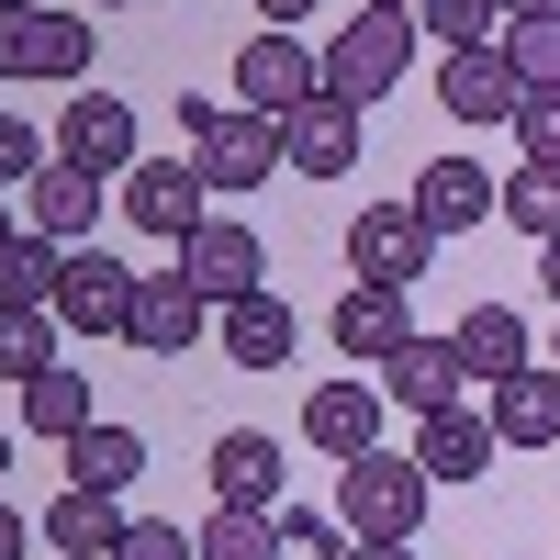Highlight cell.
Instances as JSON below:
<instances>
[{
	"label": "cell",
	"instance_id": "f1b7e54d",
	"mask_svg": "<svg viewBox=\"0 0 560 560\" xmlns=\"http://www.w3.org/2000/svg\"><path fill=\"white\" fill-rule=\"evenodd\" d=\"M57 337H68V325L57 314H0V382H45V370H57Z\"/></svg>",
	"mask_w": 560,
	"mask_h": 560
},
{
	"label": "cell",
	"instance_id": "60d3db41",
	"mask_svg": "<svg viewBox=\"0 0 560 560\" xmlns=\"http://www.w3.org/2000/svg\"><path fill=\"white\" fill-rule=\"evenodd\" d=\"M12 236H23V213H12V202H0V247H12Z\"/></svg>",
	"mask_w": 560,
	"mask_h": 560
},
{
	"label": "cell",
	"instance_id": "f35d334b",
	"mask_svg": "<svg viewBox=\"0 0 560 560\" xmlns=\"http://www.w3.org/2000/svg\"><path fill=\"white\" fill-rule=\"evenodd\" d=\"M538 292H549V303H560V236H549V247H538Z\"/></svg>",
	"mask_w": 560,
	"mask_h": 560
},
{
	"label": "cell",
	"instance_id": "5bb4252c",
	"mask_svg": "<svg viewBox=\"0 0 560 560\" xmlns=\"http://www.w3.org/2000/svg\"><path fill=\"white\" fill-rule=\"evenodd\" d=\"M102 191H113V179H90V168H68V158H45V168H34V191H23V236L79 247L90 224H102Z\"/></svg>",
	"mask_w": 560,
	"mask_h": 560
},
{
	"label": "cell",
	"instance_id": "277c9868",
	"mask_svg": "<svg viewBox=\"0 0 560 560\" xmlns=\"http://www.w3.org/2000/svg\"><path fill=\"white\" fill-rule=\"evenodd\" d=\"M427 258H438V236H427V213H415V202H370V213L348 224L359 292H415V280H427Z\"/></svg>",
	"mask_w": 560,
	"mask_h": 560
},
{
	"label": "cell",
	"instance_id": "4dcf8cb0",
	"mask_svg": "<svg viewBox=\"0 0 560 560\" xmlns=\"http://www.w3.org/2000/svg\"><path fill=\"white\" fill-rule=\"evenodd\" d=\"M504 224H516V236H560V168H516V179H504V202H493Z\"/></svg>",
	"mask_w": 560,
	"mask_h": 560
},
{
	"label": "cell",
	"instance_id": "d4e9b609",
	"mask_svg": "<svg viewBox=\"0 0 560 560\" xmlns=\"http://www.w3.org/2000/svg\"><path fill=\"white\" fill-rule=\"evenodd\" d=\"M404 337H415V303H404V292H348V303H337V348H348V359H393Z\"/></svg>",
	"mask_w": 560,
	"mask_h": 560
},
{
	"label": "cell",
	"instance_id": "9c48e42d",
	"mask_svg": "<svg viewBox=\"0 0 560 560\" xmlns=\"http://www.w3.org/2000/svg\"><path fill=\"white\" fill-rule=\"evenodd\" d=\"M202 191H213V179H202L191 158H147V168H124V213L147 224V236H168V247L213 224V213H202Z\"/></svg>",
	"mask_w": 560,
	"mask_h": 560
},
{
	"label": "cell",
	"instance_id": "9a60e30c",
	"mask_svg": "<svg viewBox=\"0 0 560 560\" xmlns=\"http://www.w3.org/2000/svg\"><path fill=\"white\" fill-rule=\"evenodd\" d=\"M516 102H527V79L504 68V45H459L438 68V113H459V124H516Z\"/></svg>",
	"mask_w": 560,
	"mask_h": 560
},
{
	"label": "cell",
	"instance_id": "30bf717a",
	"mask_svg": "<svg viewBox=\"0 0 560 560\" xmlns=\"http://www.w3.org/2000/svg\"><path fill=\"white\" fill-rule=\"evenodd\" d=\"M45 314H57L68 337H124V314H135V269L68 247V280H57V303H45Z\"/></svg>",
	"mask_w": 560,
	"mask_h": 560
},
{
	"label": "cell",
	"instance_id": "52a82bcc",
	"mask_svg": "<svg viewBox=\"0 0 560 560\" xmlns=\"http://www.w3.org/2000/svg\"><path fill=\"white\" fill-rule=\"evenodd\" d=\"M179 280H191V292L224 314V303H247V292H269V247L247 236V224H202V236H179Z\"/></svg>",
	"mask_w": 560,
	"mask_h": 560
},
{
	"label": "cell",
	"instance_id": "7c38bea8",
	"mask_svg": "<svg viewBox=\"0 0 560 560\" xmlns=\"http://www.w3.org/2000/svg\"><path fill=\"white\" fill-rule=\"evenodd\" d=\"M493 448H504V438H493V415L448 404V415H415V448H404V459H415L427 482H482V471H493Z\"/></svg>",
	"mask_w": 560,
	"mask_h": 560
},
{
	"label": "cell",
	"instance_id": "5b68a950",
	"mask_svg": "<svg viewBox=\"0 0 560 560\" xmlns=\"http://www.w3.org/2000/svg\"><path fill=\"white\" fill-rule=\"evenodd\" d=\"M236 102L269 113V124H292L303 102H325V57H314L303 34H247L236 45Z\"/></svg>",
	"mask_w": 560,
	"mask_h": 560
},
{
	"label": "cell",
	"instance_id": "83f0119b",
	"mask_svg": "<svg viewBox=\"0 0 560 560\" xmlns=\"http://www.w3.org/2000/svg\"><path fill=\"white\" fill-rule=\"evenodd\" d=\"M191 549L202 560H280V516H269V504H213Z\"/></svg>",
	"mask_w": 560,
	"mask_h": 560
},
{
	"label": "cell",
	"instance_id": "ac0fdd59",
	"mask_svg": "<svg viewBox=\"0 0 560 560\" xmlns=\"http://www.w3.org/2000/svg\"><path fill=\"white\" fill-rule=\"evenodd\" d=\"M448 348H459V370H471L482 393H493V382H516V370L538 359V348H527V314H516V303H471Z\"/></svg>",
	"mask_w": 560,
	"mask_h": 560
},
{
	"label": "cell",
	"instance_id": "cb8c5ba5",
	"mask_svg": "<svg viewBox=\"0 0 560 560\" xmlns=\"http://www.w3.org/2000/svg\"><path fill=\"white\" fill-rule=\"evenodd\" d=\"M68 482L79 493H135V482H147V438H135V427H79L68 438Z\"/></svg>",
	"mask_w": 560,
	"mask_h": 560
},
{
	"label": "cell",
	"instance_id": "8fae6325",
	"mask_svg": "<svg viewBox=\"0 0 560 560\" xmlns=\"http://www.w3.org/2000/svg\"><path fill=\"white\" fill-rule=\"evenodd\" d=\"M57 158L90 168V179H124V168H135V113L113 102V90H68V113H57Z\"/></svg>",
	"mask_w": 560,
	"mask_h": 560
},
{
	"label": "cell",
	"instance_id": "f546056e",
	"mask_svg": "<svg viewBox=\"0 0 560 560\" xmlns=\"http://www.w3.org/2000/svg\"><path fill=\"white\" fill-rule=\"evenodd\" d=\"M415 34H438L448 57L459 45H504V0H415Z\"/></svg>",
	"mask_w": 560,
	"mask_h": 560
},
{
	"label": "cell",
	"instance_id": "4316f807",
	"mask_svg": "<svg viewBox=\"0 0 560 560\" xmlns=\"http://www.w3.org/2000/svg\"><path fill=\"white\" fill-rule=\"evenodd\" d=\"M23 427H34V438H57V448H68L79 427H102V415H90V382H79L68 359L45 370V382H23Z\"/></svg>",
	"mask_w": 560,
	"mask_h": 560
},
{
	"label": "cell",
	"instance_id": "1f68e13d",
	"mask_svg": "<svg viewBox=\"0 0 560 560\" xmlns=\"http://www.w3.org/2000/svg\"><path fill=\"white\" fill-rule=\"evenodd\" d=\"M504 68H516L527 90H560V12H538V23H504Z\"/></svg>",
	"mask_w": 560,
	"mask_h": 560
},
{
	"label": "cell",
	"instance_id": "8992f818",
	"mask_svg": "<svg viewBox=\"0 0 560 560\" xmlns=\"http://www.w3.org/2000/svg\"><path fill=\"white\" fill-rule=\"evenodd\" d=\"M0 79H68V90H90V23L12 0V12H0Z\"/></svg>",
	"mask_w": 560,
	"mask_h": 560
},
{
	"label": "cell",
	"instance_id": "e575fe53",
	"mask_svg": "<svg viewBox=\"0 0 560 560\" xmlns=\"http://www.w3.org/2000/svg\"><path fill=\"white\" fill-rule=\"evenodd\" d=\"M34 168H45V135L0 113V191H34Z\"/></svg>",
	"mask_w": 560,
	"mask_h": 560
},
{
	"label": "cell",
	"instance_id": "7bdbcfd3",
	"mask_svg": "<svg viewBox=\"0 0 560 560\" xmlns=\"http://www.w3.org/2000/svg\"><path fill=\"white\" fill-rule=\"evenodd\" d=\"M0 471H12V427H0Z\"/></svg>",
	"mask_w": 560,
	"mask_h": 560
},
{
	"label": "cell",
	"instance_id": "44dd1931",
	"mask_svg": "<svg viewBox=\"0 0 560 560\" xmlns=\"http://www.w3.org/2000/svg\"><path fill=\"white\" fill-rule=\"evenodd\" d=\"M280 482H292L280 438H258V427H224L213 438V504H280Z\"/></svg>",
	"mask_w": 560,
	"mask_h": 560
},
{
	"label": "cell",
	"instance_id": "c3c4849f",
	"mask_svg": "<svg viewBox=\"0 0 560 560\" xmlns=\"http://www.w3.org/2000/svg\"><path fill=\"white\" fill-rule=\"evenodd\" d=\"M549 370H560V359H549Z\"/></svg>",
	"mask_w": 560,
	"mask_h": 560
},
{
	"label": "cell",
	"instance_id": "7a4b0ae2",
	"mask_svg": "<svg viewBox=\"0 0 560 560\" xmlns=\"http://www.w3.org/2000/svg\"><path fill=\"white\" fill-rule=\"evenodd\" d=\"M415 12H359L337 45H325V102H348V113H370V102H393V79L415 68Z\"/></svg>",
	"mask_w": 560,
	"mask_h": 560
},
{
	"label": "cell",
	"instance_id": "ab89813d",
	"mask_svg": "<svg viewBox=\"0 0 560 560\" xmlns=\"http://www.w3.org/2000/svg\"><path fill=\"white\" fill-rule=\"evenodd\" d=\"M538 12H560V0H504V23H538Z\"/></svg>",
	"mask_w": 560,
	"mask_h": 560
},
{
	"label": "cell",
	"instance_id": "4fadbf2b",
	"mask_svg": "<svg viewBox=\"0 0 560 560\" xmlns=\"http://www.w3.org/2000/svg\"><path fill=\"white\" fill-rule=\"evenodd\" d=\"M202 314H213V303H202L179 269H135V314H124V337L147 348V359H179V348L202 337Z\"/></svg>",
	"mask_w": 560,
	"mask_h": 560
},
{
	"label": "cell",
	"instance_id": "8d00e7d4",
	"mask_svg": "<svg viewBox=\"0 0 560 560\" xmlns=\"http://www.w3.org/2000/svg\"><path fill=\"white\" fill-rule=\"evenodd\" d=\"M258 23H269V34H292V23H314V0H258Z\"/></svg>",
	"mask_w": 560,
	"mask_h": 560
},
{
	"label": "cell",
	"instance_id": "bcb514c9",
	"mask_svg": "<svg viewBox=\"0 0 560 560\" xmlns=\"http://www.w3.org/2000/svg\"><path fill=\"white\" fill-rule=\"evenodd\" d=\"M0 12H12V0H0Z\"/></svg>",
	"mask_w": 560,
	"mask_h": 560
},
{
	"label": "cell",
	"instance_id": "7402d4cb",
	"mask_svg": "<svg viewBox=\"0 0 560 560\" xmlns=\"http://www.w3.org/2000/svg\"><path fill=\"white\" fill-rule=\"evenodd\" d=\"M493 438L504 448H560V370H516V382H493Z\"/></svg>",
	"mask_w": 560,
	"mask_h": 560
},
{
	"label": "cell",
	"instance_id": "484cf974",
	"mask_svg": "<svg viewBox=\"0 0 560 560\" xmlns=\"http://www.w3.org/2000/svg\"><path fill=\"white\" fill-rule=\"evenodd\" d=\"M57 280H68V247L12 236V247H0V314H45V303H57Z\"/></svg>",
	"mask_w": 560,
	"mask_h": 560
},
{
	"label": "cell",
	"instance_id": "ee69618b",
	"mask_svg": "<svg viewBox=\"0 0 560 560\" xmlns=\"http://www.w3.org/2000/svg\"><path fill=\"white\" fill-rule=\"evenodd\" d=\"M370 12H415V0H370Z\"/></svg>",
	"mask_w": 560,
	"mask_h": 560
},
{
	"label": "cell",
	"instance_id": "ffe728a7",
	"mask_svg": "<svg viewBox=\"0 0 560 560\" xmlns=\"http://www.w3.org/2000/svg\"><path fill=\"white\" fill-rule=\"evenodd\" d=\"M280 158H292L303 179H348L359 168V113L348 102H303L292 124H280Z\"/></svg>",
	"mask_w": 560,
	"mask_h": 560
},
{
	"label": "cell",
	"instance_id": "d6a6232c",
	"mask_svg": "<svg viewBox=\"0 0 560 560\" xmlns=\"http://www.w3.org/2000/svg\"><path fill=\"white\" fill-rule=\"evenodd\" d=\"M280 560H348V527L314 516V504H292V516H280Z\"/></svg>",
	"mask_w": 560,
	"mask_h": 560
},
{
	"label": "cell",
	"instance_id": "7dc6e473",
	"mask_svg": "<svg viewBox=\"0 0 560 560\" xmlns=\"http://www.w3.org/2000/svg\"><path fill=\"white\" fill-rule=\"evenodd\" d=\"M0 90H12V79H0Z\"/></svg>",
	"mask_w": 560,
	"mask_h": 560
},
{
	"label": "cell",
	"instance_id": "74e56055",
	"mask_svg": "<svg viewBox=\"0 0 560 560\" xmlns=\"http://www.w3.org/2000/svg\"><path fill=\"white\" fill-rule=\"evenodd\" d=\"M34 538H45V527H23V516H12V504H0V560H23Z\"/></svg>",
	"mask_w": 560,
	"mask_h": 560
},
{
	"label": "cell",
	"instance_id": "836d02e7",
	"mask_svg": "<svg viewBox=\"0 0 560 560\" xmlns=\"http://www.w3.org/2000/svg\"><path fill=\"white\" fill-rule=\"evenodd\" d=\"M516 147H527V168H560V90H527L516 102Z\"/></svg>",
	"mask_w": 560,
	"mask_h": 560
},
{
	"label": "cell",
	"instance_id": "d590c367",
	"mask_svg": "<svg viewBox=\"0 0 560 560\" xmlns=\"http://www.w3.org/2000/svg\"><path fill=\"white\" fill-rule=\"evenodd\" d=\"M113 560H202V549H191V538H179V527H158V516H135Z\"/></svg>",
	"mask_w": 560,
	"mask_h": 560
},
{
	"label": "cell",
	"instance_id": "603a6c76",
	"mask_svg": "<svg viewBox=\"0 0 560 560\" xmlns=\"http://www.w3.org/2000/svg\"><path fill=\"white\" fill-rule=\"evenodd\" d=\"M34 527H45V549H68V560H113L135 516H113V493H79V482H68V493H57V504H45V516H34Z\"/></svg>",
	"mask_w": 560,
	"mask_h": 560
},
{
	"label": "cell",
	"instance_id": "b9f144b4",
	"mask_svg": "<svg viewBox=\"0 0 560 560\" xmlns=\"http://www.w3.org/2000/svg\"><path fill=\"white\" fill-rule=\"evenodd\" d=\"M348 560H415V549H348Z\"/></svg>",
	"mask_w": 560,
	"mask_h": 560
},
{
	"label": "cell",
	"instance_id": "e0dca14e",
	"mask_svg": "<svg viewBox=\"0 0 560 560\" xmlns=\"http://www.w3.org/2000/svg\"><path fill=\"white\" fill-rule=\"evenodd\" d=\"M459 382H471V370H459L448 337H404V348L382 359V404H404V415H448Z\"/></svg>",
	"mask_w": 560,
	"mask_h": 560
},
{
	"label": "cell",
	"instance_id": "2e32d148",
	"mask_svg": "<svg viewBox=\"0 0 560 560\" xmlns=\"http://www.w3.org/2000/svg\"><path fill=\"white\" fill-rule=\"evenodd\" d=\"M303 438L325 459H370L382 448V382H314L303 393Z\"/></svg>",
	"mask_w": 560,
	"mask_h": 560
},
{
	"label": "cell",
	"instance_id": "3957f363",
	"mask_svg": "<svg viewBox=\"0 0 560 560\" xmlns=\"http://www.w3.org/2000/svg\"><path fill=\"white\" fill-rule=\"evenodd\" d=\"M179 124H191V168L213 179V191H258V179L280 168V124L247 113V102H236V113H213L202 90H191V102H179Z\"/></svg>",
	"mask_w": 560,
	"mask_h": 560
},
{
	"label": "cell",
	"instance_id": "f6af8a7d",
	"mask_svg": "<svg viewBox=\"0 0 560 560\" xmlns=\"http://www.w3.org/2000/svg\"><path fill=\"white\" fill-rule=\"evenodd\" d=\"M90 12H124V0H90Z\"/></svg>",
	"mask_w": 560,
	"mask_h": 560
},
{
	"label": "cell",
	"instance_id": "d6986e66",
	"mask_svg": "<svg viewBox=\"0 0 560 560\" xmlns=\"http://www.w3.org/2000/svg\"><path fill=\"white\" fill-rule=\"evenodd\" d=\"M292 348H303V314L280 303V292L224 303V359H236V370H292Z\"/></svg>",
	"mask_w": 560,
	"mask_h": 560
},
{
	"label": "cell",
	"instance_id": "ba28073f",
	"mask_svg": "<svg viewBox=\"0 0 560 560\" xmlns=\"http://www.w3.org/2000/svg\"><path fill=\"white\" fill-rule=\"evenodd\" d=\"M415 213H427V236L448 247V236H471V224H493V202H504V179L482 168V158H427L415 168V191H404Z\"/></svg>",
	"mask_w": 560,
	"mask_h": 560
},
{
	"label": "cell",
	"instance_id": "6da1fadb",
	"mask_svg": "<svg viewBox=\"0 0 560 560\" xmlns=\"http://www.w3.org/2000/svg\"><path fill=\"white\" fill-rule=\"evenodd\" d=\"M427 471H415L404 448H370V459H337V527L359 549H415V527H427Z\"/></svg>",
	"mask_w": 560,
	"mask_h": 560
}]
</instances>
